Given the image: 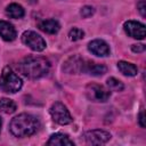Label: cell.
Masks as SVG:
<instances>
[{"label":"cell","mask_w":146,"mask_h":146,"mask_svg":"<svg viewBox=\"0 0 146 146\" xmlns=\"http://www.w3.org/2000/svg\"><path fill=\"white\" fill-rule=\"evenodd\" d=\"M86 96L89 100L95 103H105L111 96V91L102 84L89 83L86 87Z\"/></svg>","instance_id":"5"},{"label":"cell","mask_w":146,"mask_h":146,"mask_svg":"<svg viewBox=\"0 0 146 146\" xmlns=\"http://www.w3.org/2000/svg\"><path fill=\"white\" fill-rule=\"evenodd\" d=\"M80 14H81L82 17L88 18V17H90V16H92V15L95 14V9H94V7H91V6H84V7H82Z\"/></svg>","instance_id":"20"},{"label":"cell","mask_w":146,"mask_h":146,"mask_svg":"<svg viewBox=\"0 0 146 146\" xmlns=\"http://www.w3.org/2000/svg\"><path fill=\"white\" fill-rule=\"evenodd\" d=\"M16 111V104L9 98L0 99V112L5 114H11Z\"/></svg>","instance_id":"16"},{"label":"cell","mask_w":146,"mask_h":146,"mask_svg":"<svg viewBox=\"0 0 146 146\" xmlns=\"http://www.w3.org/2000/svg\"><path fill=\"white\" fill-rule=\"evenodd\" d=\"M88 49L91 54L98 56V57H106L110 55V46L102 39H95L89 42Z\"/></svg>","instance_id":"10"},{"label":"cell","mask_w":146,"mask_h":146,"mask_svg":"<svg viewBox=\"0 0 146 146\" xmlns=\"http://www.w3.org/2000/svg\"><path fill=\"white\" fill-rule=\"evenodd\" d=\"M138 122H139V124H140V127L141 128H145V114H144V110H141L140 111V113H139V115H138Z\"/></svg>","instance_id":"23"},{"label":"cell","mask_w":146,"mask_h":146,"mask_svg":"<svg viewBox=\"0 0 146 146\" xmlns=\"http://www.w3.org/2000/svg\"><path fill=\"white\" fill-rule=\"evenodd\" d=\"M91 60L84 59L78 55H73L67 58L63 65V71L70 74H79V73H88V68Z\"/></svg>","instance_id":"4"},{"label":"cell","mask_w":146,"mask_h":146,"mask_svg":"<svg viewBox=\"0 0 146 146\" xmlns=\"http://www.w3.org/2000/svg\"><path fill=\"white\" fill-rule=\"evenodd\" d=\"M0 36L5 41H14L17 36V32L13 24L6 21H0Z\"/></svg>","instance_id":"11"},{"label":"cell","mask_w":146,"mask_h":146,"mask_svg":"<svg viewBox=\"0 0 146 146\" xmlns=\"http://www.w3.org/2000/svg\"><path fill=\"white\" fill-rule=\"evenodd\" d=\"M131 49H132L133 52H143L145 50V46L141 44V43H139V44H132Z\"/></svg>","instance_id":"22"},{"label":"cell","mask_w":146,"mask_h":146,"mask_svg":"<svg viewBox=\"0 0 146 146\" xmlns=\"http://www.w3.org/2000/svg\"><path fill=\"white\" fill-rule=\"evenodd\" d=\"M123 29L124 32L137 40H143L146 35V30H145V25L140 22L137 21H128L123 24Z\"/></svg>","instance_id":"9"},{"label":"cell","mask_w":146,"mask_h":146,"mask_svg":"<svg viewBox=\"0 0 146 146\" xmlns=\"http://www.w3.org/2000/svg\"><path fill=\"white\" fill-rule=\"evenodd\" d=\"M117 68L123 75H127V76H135L138 72V68L135 64L125 60H120L117 63Z\"/></svg>","instance_id":"14"},{"label":"cell","mask_w":146,"mask_h":146,"mask_svg":"<svg viewBox=\"0 0 146 146\" xmlns=\"http://www.w3.org/2000/svg\"><path fill=\"white\" fill-rule=\"evenodd\" d=\"M22 84L21 78L9 66H5L0 75V89L3 92L15 94L22 88Z\"/></svg>","instance_id":"3"},{"label":"cell","mask_w":146,"mask_h":146,"mask_svg":"<svg viewBox=\"0 0 146 146\" xmlns=\"http://www.w3.org/2000/svg\"><path fill=\"white\" fill-rule=\"evenodd\" d=\"M106 84H107L110 91H122L124 89L123 83L115 78H108L106 81Z\"/></svg>","instance_id":"18"},{"label":"cell","mask_w":146,"mask_h":146,"mask_svg":"<svg viewBox=\"0 0 146 146\" xmlns=\"http://www.w3.org/2000/svg\"><path fill=\"white\" fill-rule=\"evenodd\" d=\"M6 14L10 18H16L17 19V18H22L25 15V11H24V8L21 5H18V3H10L6 8Z\"/></svg>","instance_id":"15"},{"label":"cell","mask_w":146,"mask_h":146,"mask_svg":"<svg viewBox=\"0 0 146 146\" xmlns=\"http://www.w3.org/2000/svg\"><path fill=\"white\" fill-rule=\"evenodd\" d=\"M47 145H54V146H65V145H70V146H74L73 140H71L68 138L67 135L62 133V132H56L54 135L50 136L49 140L47 141Z\"/></svg>","instance_id":"12"},{"label":"cell","mask_w":146,"mask_h":146,"mask_svg":"<svg viewBox=\"0 0 146 146\" xmlns=\"http://www.w3.org/2000/svg\"><path fill=\"white\" fill-rule=\"evenodd\" d=\"M111 133L105 131V130H100V129H95V130H90L83 133V139L87 144L89 145H102L107 143L111 139Z\"/></svg>","instance_id":"8"},{"label":"cell","mask_w":146,"mask_h":146,"mask_svg":"<svg viewBox=\"0 0 146 146\" xmlns=\"http://www.w3.org/2000/svg\"><path fill=\"white\" fill-rule=\"evenodd\" d=\"M68 36L72 41H78V40H81L84 36V32L82 30L78 29V27H73L72 30H70Z\"/></svg>","instance_id":"19"},{"label":"cell","mask_w":146,"mask_h":146,"mask_svg":"<svg viewBox=\"0 0 146 146\" xmlns=\"http://www.w3.org/2000/svg\"><path fill=\"white\" fill-rule=\"evenodd\" d=\"M106 66L103 65V64H98V63H95V62H90V65H89V68H88V74H91V75H103L104 73H106Z\"/></svg>","instance_id":"17"},{"label":"cell","mask_w":146,"mask_h":146,"mask_svg":"<svg viewBox=\"0 0 146 146\" xmlns=\"http://www.w3.org/2000/svg\"><path fill=\"white\" fill-rule=\"evenodd\" d=\"M50 63L42 56H27L21 59L17 64V70L25 78L39 79L48 73Z\"/></svg>","instance_id":"1"},{"label":"cell","mask_w":146,"mask_h":146,"mask_svg":"<svg viewBox=\"0 0 146 146\" xmlns=\"http://www.w3.org/2000/svg\"><path fill=\"white\" fill-rule=\"evenodd\" d=\"M1 125H2V121H1V119H0V131H1Z\"/></svg>","instance_id":"24"},{"label":"cell","mask_w":146,"mask_h":146,"mask_svg":"<svg viewBox=\"0 0 146 146\" xmlns=\"http://www.w3.org/2000/svg\"><path fill=\"white\" fill-rule=\"evenodd\" d=\"M39 29L46 33H49V34H55L59 31L60 29V25L59 23L54 19V18H49V19H44V21H41L39 24H38Z\"/></svg>","instance_id":"13"},{"label":"cell","mask_w":146,"mask_h":146,"mask_svg":"<svg viewBox=\"0 0 146 146\" xmlns=\"http://www.w3.org/2000/svg\"><path fill=\"white\" fill-rule=\"evenodd\" d=\"M49 112H50V115H51L52 120H54L56 123L60 124V125L70 124V123L73 121V119H72V116H71V114H70L67 107H66L64 104L59 103V102L54 103V104L51 105Z\"/></svg>","instance_id":"6"},{"label":"cell","mask_w":146,"mask_h":146,"mask_svg":"<svg viewBox=\"0 0 146 146\" xmlns=\"http://www.w3.org/2000/svg\"><path fill=\"white\" fill-rule=\"evenodd\" d=\"M137 9L139 10V13H140V15H141L143 17L146 16V5H145V0H139V1L137 2Z\"/></svg>","instance_id":"21"},{"label":"cell","mask_w":146,"mask_h":146,"mask_svg":"<svg viewBox=\"0 0 146 146\" xmlns=\"http://www.w3.org/2000/svg\"><path fill=\"white\" fill-rule=\"evenodd\" d=\"M39 128H40L39 120L35 116L27 113H22L15 116L9 124L10 132L18 138L32 136L38 131Z\"/></svg>","instance_id":"2"},{"label":"cell","mask_w":146,"mask_h":146,"mask_svg":"<svg viewBox=\"0 0 146 146\" xmlns=\"http://www.w3.org/2000/svg\"><path fill=\"white\" fill-rule=\"evenodd\" d=\"M22 42L33 51H42L46 48V41L34 31H25L22 34Z\"/></svg>","instance_id":"7"}]
</instances>
